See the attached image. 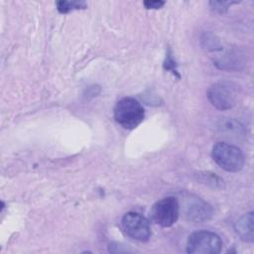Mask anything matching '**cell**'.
I'll list each match as a JSON object with an SVG mask.
<instances>
[{
	"label": "cell",
	"mask_w": 254,
	"mask_h": 254,
	"mask_svg": "<svg viewBox=\"0 0 254 254\" xmlns=\"http://www.w3.org/2000/svg\"><path fill=\"white\" fill-rule=\"evenodd\" d=\"M121 225L125 234L134 240L146 242L151 237L149 221L138 212H127L121 220Z\"/></svg>",
	"instance_id": "obj_5"
},
{
	"label": "cell",
	"mask_w": 254,
	"mask_h": 254,
	"mask_svg": "<svg viewBox=\"0 0 254 254\" xmlns=\"http://www.w3.org/2000/svg\"><path fill=\"white\" fill-rule=\"evenodd\" d=\"M221 238L214 232L199 230L188 239L187 252L190 254H217L221 251Z\"/></svg>",
	"instance_id": "obj_3"
},
{
	"label": "cell",
	"mask_w": 254,
	"mask_h": 254,
	"mask_svg": "<svg viewBox=\"0 0 254 254\" xmlns=\"http://www.w3.org/2000/svg\"><path fill=\"white\" fill-rule=\"evenodd\" d=\"M115 121L125 129H134L141 124L145 117L142 104L133 97L120 99L113 110Z\"/></svg>",
	"instance_id": "obj_2"
},
{
	"label": "cell",
	"mask_w": 254,
	"mask_h": 254,
	"mask_svg": "<svg viewBox=\"0 0 254 254\" xmlns=\"http://www.w3.org/2000/svg\"><path fill=\"white\" fill-rule=\"evenodd\" d=\"M236 2H229V1H210L209 5L211 6V8L219 13H223L225 12L229 6H231L232 4H234Z\"/></svg>",
	"instance_id": "obj_11"
},
{
	"label": "cell",
	"mask_w": 254,
	"mask_h": 254,
	"mask_svg": "<svg viewBox=\"0 0 254 254\" xmlns=\"http://www.w3.org/2000/svg\"><path fill=\"white\" fill-rule=\"evenodd\" d=\"M164 66L167 70H171L174 74H178V70H177V67H176V62L174 61V59L172 58L170 53H168V55H167ZM178 76H180V75L178 74Z\"/></svg>",
	"instance_id": "obj_12"
},
{
	"label": "cell",
	"mask_w": 254,
	"mask_h": 254,
	"mask_svg": "<svg viewBox=\"0 0 254 254\" xmlns=\"http://www.w3.org/2000/svg\"><path fill=\"white\" fill-rule=\"evenodd\" d=\"M219 129L227 135H236L242 133V126L234 120H226L222 122V124L219 126Z\"/></svg>",
	"instance_id": "obj_10"
},
{
	"label": "cell",
	"mask_w": 254,
	"mask_h": 254,
	"mask_svg": "<svg viewBox=\"0 0 254 254\" xmlns=\"http://www.w3.org/2000/svg\"><path fill=\"white\" fill-rule=\"evenodd\" d=\"M165 5L164 1H158V0H148L144 1V6L147 9H160Z\"/></svg>",
	"instance_id": "obj_13"
},
{
	"label": "cell",
	"mask_w": 254,
	"mask_h": 254,
	"mask_svg": "<svg viewBox=\"0 0 254 254\" xmlns=\"http://www.w3.org/2000/svg\"><path fill=\"white\" fill-rule=\"evenodd\" d=\"M211 156L220 168L230 173L241 171L245 165V156L241 149L226 142L216 143L212 148Z\"/></svg>",
	"instance_id": "obj_1"
},
{
	"label": "cell",
	"mask_w": 254,
	"mask_h": 254,
	"mask_svg": "<svg viewBox=\"0 0 254 254\" xmlns=\"http://www.w3.org/2000/svg\"><path fill=\"white\" fill-rule=\"evenodd\" d=\"M180 204L176 197L168 196L158 200L151 209V216L154 222L163 226L170 227L179 218Z\"/></svg>",
	"instance_id": "obj_4"
},
{
	"label": "cell",
	"mask_w": 254,
	"mask_h": 254,
	"mask_svg": "<svg viewBox=\"0 0 254 254\" xmlns=\"http://www.w3.org/2000/svg\"><path fill=\"white\" fill-rule=\"evenodd\" d=\"M185 215L188 220L194 223L208 221L212 216L211 206L199 197L190 196L185 205Z\"/></svg>",
	"instance_id": "obj_7"
},
{
	"label": "cell",
	"mask_w": 254,
	"mask_h": 254,
	"mask_svg": "<svg viewBox=\"0 0 254 254\" xmlns=\"http://www.w3.org/2000/svg\"><path fill=\"white\" fill-rule=\"evenodd\" d=\"M234 229L239 237L245 242L254 241V215L248 212L241 216L234 224Z\"/></svg>",
	"instance_id": "obj_8"
},
{
	"label": "cell",
	"mask_w": 254,
	"mask_h": 254,
	"mask_svg": "<svg viewBox=\"0 0 254 254\" xmlns=\"http://www.w3.org/2000/svg\"><path fill=\"white\" fill-rule=\"evenodd\" d=\"M210 103L220 110L232 108L236 102V88L228 81L214 83L207 92Z\"/></svg>",
	"instance_id": "obj_6"
},
{
	"label": "cell",
	"mask_w": 254,
	"mask_h": 254,
	"mask_svg": "<svg viewBox=\"0 0 254 254\" xmlns=\"http://www.w3.org/2000/svg\"><path fill=\"white\" fill-rule=\"evenodd\" d=\"M86 7V3L83 1H58L57 9L60 13H68L72 10L83 9Z\"/></svg>",
	"instance_id": "obj_9"
}]
</instances>
